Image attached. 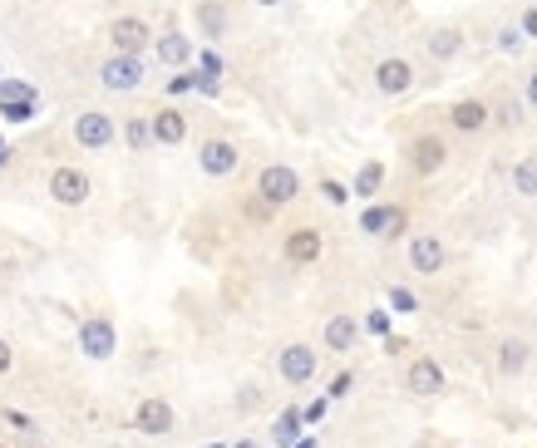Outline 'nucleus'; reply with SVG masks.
I'll return each instance as SVG.
<instances>
[{
  "label": "nucleus",
  "mask_w": 537,
  "mask_h": 448,
  "mask_svg": "<svg viewBox=\"0 0 537 448\" xmlns=\"http://www.w3.org/2000/svg\"><path fill=\"white\" fill-rule=\"evenodd\" d=\"M256 198H262L266 208H286V202H296L301 198V173L286 168V163L262 168V173H256Z\"/></svg>",
  "instance_id": "1"
},
{
  "label": "nucleus",
  "mask_w": 537,
  "mask_h": 448,
  "mask_svg": "<svg viewBox=\"0 0 537 448\" xmlns=\"http://www.w3.org/2000/svg\"><path fill=\"white\" fill-rule=\"evenodd\" d=\"M79 350L89 360H114V350H119L114 321H108V316H84L79 321Z\"/></svg>",
  "instance_id": "2"
},
{
  "label": "nucleus",
  "mask_w": 537,
  "mask_h": 448,
  "mask_svg": "<svg viewBox=\"0 0 537 448\" xmlns=\"http://www.w3.org/2000/svg\"><path fill=\"white\" fill-rule=\"evenodd\" d=\"M237 163H242V148L232 138H202V148H198L202 178H232V173H237Z\"/></svg>",
  "instance_id": "3"
},
{
  "label": "nucleus",
  "mask_w": 537,
  "mask_h": 448,
  "mask_svg": "<svg viewBox=\"0 0 537 448\" xmlns=\"http://www.w3.org/2000/svg\"><path fill=\"white\" fill-rule=\"evenodd\" d=\"M444 365H439L434 355H419V360H409V370H405V390L414 399H439L444 394Z\"/></svg>",
  "instance_id": "4"
},
{
  "label": "nucleus",
  "mask_w": 537,
  "mask_h": 448,
  "mask_svg": "<svg viewBox=\"0 0 537 448\" xmlns=\"http://www.w3.org/2000/svg\"><path fill=\"white\" fill-rule=\"evenodd\" d=\"M114 118L104 114V108H84V114L75 118V143L79 148H108L114 143Z\"/></svg>",
  "instance_id": "5"
},
{
  "label": "nucleus",
  "mask_w": 537,
  "mask_h": 448,
  "mask_svg": "<svg viewBox=\"0 0 537 448\" xmlns=\"http://www.w3.org/2000/svg\"><path fill=\"white\" fill-rule=\"evenodd\" d=\"M444 163H449V143L439 138V133H419V138L409 143V168L419 178H434Z\"/></svg>",
  "instance_id": "6"
},
{
  "label": "nucleus",
  "mask_w": 537,
  "mask_h": 448,
  "mask_svg": "<svg viewBox=\"0 0 537 448\" xmlns=\"http://www.w3.org/2000/svg\"><path fill=\"white\" fill-rule=\"evenodd\" d=\"M375 89L385 94V99H399V94H409L414 89V65L409 59H399V55H389L375 65Z\"/></svg>",
  "instance_id": "7"
},
{
  "label": "nucleus",
  "mask_w": 537,
  "mask_h": 448,
  "mask_svg": "<svg viewBox=\"0 0 537 448\" xmlns=\"http://www.w3.org/2000/svg\"><path fill=\"white\" fill-rule=\"evenodd\" d=\"M99 79H104V89H114V94L139 89V84H143V59H139V55H114V59H104Z\"/></svg>",
  "instance_id": "8"
},
{
  "label": "nucleus",
  "mask_w": 537,
  "mask_h": 448,
  "mask_svg": "<svg viewBox=\"0 0 537 448\" xmlns=\"http://www.w3.org/2000/svg\"><path fill=\"white\" fill-rule=\"evenodd\" d=\"M315 365H321V355H315L311 345H286L282 355H276V374H282L286 384H306L311 374H315Z\"/></svg>",
  "instance_id": "9"
},
{
  "label": "nucleus",
  "mask_w": 537,
  "mask_h": 448,
  "mask_svg": "<svg viewBox=\"0 0 537 448\" xmlns=\"http://www.w3.org/2000/svg\"><path fill=\"white\" fill-rule=\"evenodd\" d=\"M50 198L59 208H84L89 202V178L79 173V168H55L50 173Z\"/></svg>",
  "instance_id": "10"
},
{
  "label": "nucleus",
  "mask_w": 537,
  "mask_h": 448,
  "mask_svg": "<svg viewBox=\"0 0 537 448\" xmlns=\"http://www.w3.org/2000/svg\"><path fill=\"white\" fill-rule=\"evenodd\" d=\"M444 261H449V247H444L434 232L409 237V266H414L419 276H439V271H444Z\"/></svg>",
  "instance_id": "11"
},
{
  "label": "nucleus",
  "mask_w": 537,
  "mask_h": 448,
  "mask_svg": "<svg viewBox=\"0 0 537 448\" xmlns=\"http://www.w3.org/2000/svg\"><path fill=\"white\" fill-rule=\"evenodd\" d=\"M133 423H139V433H153V439H163V433H173V404L168 399H139V409H133Z\"/></svg>",
  "instance_id": "12"
},
{
  "label": "nucleus",
  "mask_w": 537,
  "mask_h": 448,
  "mask_svg": "<svg viewBox=\"0 0 537 448\" xmlns=\"http://www.w3.org/2000/svg\"><path fill=\"white\" fill-rule=\"evenodd\" d=\"M108 40H114V55H139L153 35H149V25H143L139 15H119L114 25H108Z\"/></svg>",
  "instance_id": "13"
},
{
  "label": "nucleus",
  "mask_w": 537,
  "mask_h": 448,
  "mask_svg": "<svg viewBox=\"0 0 537 448\" xmlns=\"http://www.w3.org/2000/svg\"><path fill=\"white\" fill-rule=\"evenodd\" d=\"M409 227L405 208H365L360 212V232L365 237H399Z\"/></svg>",
  "instance_id": "14"
},
{
  "label": "nucleus",
  "mask_w": 537,
  "mask_h": 448,
  "mask_svg": "<svg viewBox=\"0 0 537 448\" xmlns=\"http://www.w3.org/2000/svg\"><path fill=\"white\" fill-rule=\"evenodd\" d=\"M282 251H286V261L291 266H311V261H321V232L315 227H296L286 241H282Z\"/></svg>",
  "instance_id": "15"
},
{
  "label": "nucleus",
  "mask_w": 537,
  "mask_h": 448,
  "mask_svg": "<svg viewBox=\"0 0 537 448\" xmlns=\"http://www.w3.org/2000/svg\"><path fill=\"white\" fill-rule=\"evenodd\" d=\"M488 118H493V108H488L483 99H459L454 108H449V124H454L459 133H479V128H488Z\"/></svg>",
  "instance_id": "16"
},
{
  "label": "nucleus",
  "mask_w": 537,
  "mask_h": 448,
  "mask_svg": "<svg viewBox=\"0 0 537 448\" xmlns=\"http://www.w3.org/2000/svg\"><path fill=\"white\" fill-rule=\"evenodd\" d=\"M182 138H188V118H182L178 108H158V114H153V143L178 148Z\"/></svg>",
  "instance_id": "17"
},
{
  "label": "nucleus",
  "mask_w": 537,
  "mask_h": 448,
  "mask_svg": "<svg viewBox=\"0 0 537 448\" xmlns=\"http://www.w3.org/2000/svg\"><path fill=\"white\" fill-rule=\"evenodd\" d=\"M321 341H325V350L346 355V350L360 341V321H356V316H331V321H325V335H321Z\"/></svg>",
  "instance_id": "18"
},
{
  "label": "nucleus",
  "mask_w": 537,
  "mask_h": 448,
  "mask_svg": "<svg viewBox=\"0 0 537 448\" xmlns=\"http://www.w3.org/2000/svg\"><path fill=\"white\" fill-rule=\"evenodd\" d=\"M528 360H532V345L518 341V335H508V341L498 345V374H508V380L528 370Z\"/></svg>",
  "instance_id": "19"
},
{
  "label": "nucleus",
  "mask_w": 537,
  "mask_h": 448,
  "mask_svg": "<svg viewBox=\"0 0 537 448\" xmlns=\"http://www.w3.org/2000/svg\"><path fill=\"white\" fill-rule=\"evenodd\" d=\"M301 423H306V414H301V409H282V414H276V423H272V439L282 443V448H296V443H301Z\"/></svg>",
  "instance_id": "20"
},
{
  "label": "nucleus",
  "mask_w": 537,
  "mask_h": 448,
  "mask_svg": "<svg viewBox=\"0 0 537 448\" xmlns=\"http://www.w3.org/2000/svg\"><path fill=\"white\" fill-rule=\"evenodd\" d=\"M158 59H163V65H168V69L188 65V59H192V45H188V35L168 30V35H163V40H158Z\"/></svg>",
  "instance_id": "21"
},
{
  "label": "nucleus",
  "mask_w": 537,
  "mask_h": 448,
  "mask_svg": "<svg viewBox=\"0 0 537 448\" xmlns=\"http://www.w3.org/2000/svg\"><path fill=\"white\" fill-rule=\"evenodd\" d=\"M424 45H429V55H434V59H454V55L463 50V35H459L454 25H439Z\"/></svg>",
  "instance_id": "22"
},
{
  "label": "nucleus",
  "mask_w": 537,
  "mask_h": 448,
  "mask_svg": "<svg viewBox=\"0 0 537 448\" xmlns=\"http://www.w3.org/2000/svg\"><path fill=\"white\" fill-rule=\"evenodd\" d=\"M198 25H202L207 40H222V30H227V10L217 5V0H202V5H198Z\"/></svg>",
  "instance_id": "23"
},
{
  "label": "nucleus",
  "mask_w": 537,
  "mask_h": 448,
  "mask_svg": "<svg viewBox=\"0 0 537 448\" xmlns=\"http://www.w3.org/2000/svg\"><path fill=\"white\" fill-rule=\"evenodd\" d=\"M380 183H385V163H365L360 173H356V183H350V192H356V198H375V192H380Z\"/></svg>",
  "instance_id": "24"
},
{
  "label": "nucleus",
  "mask_w": 537,
  "mask_h": 448,
  "mask_svg": "<svg viewBox=\"0 0 537 448\" xmlns=\"http://www.w3.org/2000/svg\"><path fill=\"white\" fill-rule=\"evenodd\" d=\"M512 192L518 198H537V158H522V163H512Z\"/></svg>",
  "instance_id": "25"
},
{
  "label": "nucleus",
  "mask_w": 537,
  "mask_h": 448,
  "mask_svg": "<svg viewBox=\"0 0 537 448\" xmlns=\"http://www.w3.org/2000/svg\"><path fill=\"white\" fill-rule=\"evenodd\" d=\"M124 138L133 153H143L153 143V118H124Z\"/></svg>",
  "instance_id": "26"
},
{
  "label": "nucleus",
  "mask_w": 537,
  "mask_h": 448,
  "mask_svg": "<svg viewBox=\"0 0 537 448\" xmlns=\"http://www.w3.org/2000/svg\"><path fill=\"white\" fill-rule=\"evenodd\" d=\"M26 99H35L30 84H20V79H0V104H26Z\"/></svg>",
  "instance_id": "27"
},
{
  "label": "nucleus",
  "mask_w": 537,
  "mask_h": 448,
  "mask_svg": "<svg viewBox=\"0 0 537 448\" xmlns=\"http://www.w3.org/2000/svg\"><path fill=\"white\" fill-rule=\"evenodd\" d=\"M321 198L331 202V208H346V202H350V188L336 183V178H325V183H321Z\"/></svg>",
  "instance_id": "28"
},
{
  "label": "nucleus",
  "mask_w": 537,
  "mask_h": 448,
  "mask_svg": "<svg viewBox=\"0 0 537 448\" xmlns=\"http://www.w3.org/2000/svg\"><path fill=\"white\" fill-rule=\"evenodd\" d=\"M493 118H498L503 128H518V118H522V104H518V99H503V104L493 108Z\"/></svg>",
  "instance_id": "29"
},
{
  "label": "nucleus",
  "mask_w": 537,
  "mask_h": 448,
  "mask_svg": "<svg viewBox=\"0 0 537 448\" xmlns=\"http://www.w3.org/2000/svg\"><path fill=\"white\" fill-rule=\"evenodd\" d=\"M0 114H5L10 124H30V118H35V99H26V104H0Z\"/></svg>",
  "instance_id": "30"
},
{
  "label": "nucleus",
  "mask_w": 537,
  "mask_h": 448,
  "mask_svg": "<svg viewBox=\"0 0 537 448\" xmlns=\"http://www.w3.org/2000/svg\"><path fill=\"white\" fill-rule=\"evenodd\" d=\"M389 306H395V311H405V316H414V311H419V300H414L405 286H395V290H389Z\"/></svg>",
  "instance_id": "31"
},
{
  "label": "nucleus",
  "mask_w": 537,
  "mask_h": 448,
  "mask_svg": "<svg viewBox=\"0 0 537 448\" xmlns=\"http://www.w3.org/2000/svg\"><path fill=\"white\" fill-rule=\"evenodd\" d=\"M498 50H503V55H518V50H522V30L508 25L503 35H498Z\"/></svg>",
  "instance_id": "32"
},
{
  "label": "nucleus",
  "mask_w": 537,
  "mask_h": 448,
  "mask_svg": "<svg viewBox=\"0 0 537 448\" xmlns=\"http://www.w3.org/2000/svg\"><path fill=\"white\" fill-rule=\"evenodd\" d=\"M365 331H370V335H389V311H370V316H365Z\"/></svg>",
  "instance_id": "33"
},
{
  "label": "nucleus",
  "mask_w": 537,
  "mask_h": 448,
  "mask_svg": "<svg viewBox=\"0 0 537 448\" xmlns=\"http://www.w3.org/2000/svg\"><path fill=\"white\" fill-rule=\"evenodd\" d=\"M188 89H198V75H178V79H168V94H188Z\"/></svg>",
  "instance_id": "34"
},
{
  "label": "nucleus",
  "mask_w": 537,
  "mask_h": 448,
  "mask_svg": "<svg viewBox=\"0 0 537 448\" xmlns=\"http://www.w3.org/2000/svg\"><path fill=\"white\" fill-rule=\"evenodd\" d=\"M10 370H15V350H10L5 335H0V374H10Z\"/></svg>",
  "instance_id": "35"
},
{
  "label": "nucleus",
  "mask_w": 537,
  "mask_h": 448,
  "mask_svg": "<svg viewBox=\"0 0 537 448\" xmlns=\"http://www.w3.org/2000/svg\"><path fill=\"white\" fill-rule=\"evenodd\" d=\"M202 75H207V79H217V75H222V59H217L212 50L202 55Z\"/></svg>",
  "instance_id": "36"
},
{
  "label": "nucleus",
  "mask_w": 537,
  "mask_h": 448,
  "mask_svg": "<svg viewBox=\"0 0 537 448\" xmlns=\"http://www.w3.org/2000/svg\"><path fill=\"white\" fill-rule=\"evenodd\" d=\"M325 409H331V399H315L311 409H301V414H306V423H315V419H325Z\"/></svg>",
  "instance_id": "37"
},
{
  "label": "nucleus",
  "mask_w": 537,
  "mask_h": 448,
  "mask_svg": "<svg viewBox=\"0 0 537 448\" xmlns=\"http://www.w3.org/2000/svg\"><path fill=\"white\" fill-rule=\"evenodd\" d=\"M518 30H522V35H537V10H522V20H518Z\"/></svg>",
  "instance_id": "38"
},
{
  "label": "nucleus",
  "mask_w": 537,
  "mask_h": 448,
  "mask_svg": "<svg viewBox=\"0 0 537 448\" xmlns=\"http://www.w3.org/2000/svg\"><path fill=\"white\" fill-rule=\"evenodd\" d=\"M350 384H356V380H350V374H336V384H331V399H340V394L350 390Z\"/></svg>",
  "instance_id": "39"
},
{
  "label": "nucleus",
  "mask_w": 537,
  "mask_h": 448,
  "mask_svg": "<svg viewBox=\"0 0 537 448\" xmlns=\"http://www.w3.org/2000/svg\"><path fill=\"white\" fill-rule=\"evenodd\" d=\"M528 104L537 108V65H532V75H528Z\"/></svg>",
  "instance_id": "40"
},
{
  "label": "nucleus",
  "mask_w": 537,
  "mask_h": 448,
  "mask_svg": "<svg viewBox=\"0 0 537 448\" xmlns=\"http://www.w3.org/2000/svg\"><path fill=\"white\" fill-rule=\"evenodd\" d=\"M256 5H282V0H256Z\"/></svg>",
  "instance_id": "41"
},
{
  "label": "nucleus",
  "mask_w": 537,
  "mask_h": 448,
  "mask_svg": "<svg viewBox=\"0 0 537 448\" xmlns=\"http://www.w3.org/2000/svg\"><path fill=\"white\" fill-rule=\"evenodd\" d=\"M5 158H10V153H5V148H0V163H5Z\"/></svg>",
  "instance_id": "42"
},
{
  "label": "nucleus",
  "mask_w": 537,
  "mask_h": 448,
  "mask_svg": "<svg viewBox=\"0 0 537 448\" xmlns=\"http://www.w3.org/2000/svg\"><path fill=\"white\" fill-rule=\"evenodd\" d=\"M207 448H222V443H207Z\"/></svg>",
  "instance_id": "43"
},
{
  "label": "nucleus",
  "mask_w": 537,
  "mask_h": 448,
  "mask_svg": "<svg viewBox=\"0 0 537 448\" xmlns=\"http://www.w3.org/2000/svg\"><path fill=\"white\" fill-rule=\"evenodd\" d=\"M0 79H5V75H0Z\"/></svg>",
  "instance_id": "44"
},
{
  "label": "nucleus",
  "mask_w": 537,
  "mask_h": 448,
  "mask_svg": "<svg viewBox=\"0 0 537 448\" xmlns=\"http://www.w3.org/2000/svg\"><path fill=\"white\" fill-rule=\"evenodd\" d=\"M0 448H5V443H0Z\"/></svg>",
  "instance_id": "45"
}]
</instances>
